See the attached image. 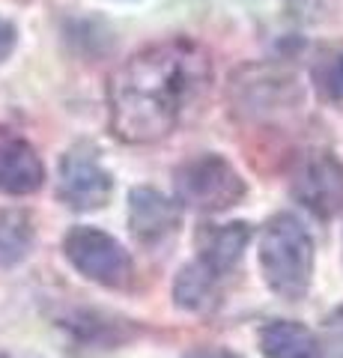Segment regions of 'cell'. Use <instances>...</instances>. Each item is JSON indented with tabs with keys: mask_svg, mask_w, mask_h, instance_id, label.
<instances>
[{
	"mask_svg": "<svg viewBox=\"0 0 343 358\" xmlns=\"http://www.w3.org/2000/svg\"><path fill=\"white\" fill-rule=\"evenodd\" d=\"M212 81V60L197 42L176 36L135 51L108 81L110 131L123 143L170 138Z\"/></svg>",
	"mask_w": 343,
	"mask_h": 358,
	"instance_id": "obj_1",
	"label": "cell"
},
{
	"mask_svg": "<svg viewBox=\"0 0 343 358\" xmlns=\"http://www.w3.org/2000/svg\"><path fill=\"white\" fill-rule=\"evenodd\" d=\"M260 272L278 299L298 301L314 281V239L290 212L272 215L260 233Z\"/></svg>",
	"mask_w": 343,
	"mask_h": 358,
	"instance_id": "obj_2",
	"label": "cell"
},
{
	"mask_svg": "<svg viewBox=\"0 0 343 358\" xmlns=\"http://www.w3.org/2000/svg\"><path fill=\"white\" fill-rule=\"evenodd\" d=\"M173 194L180 206L215 215L242 203L248 185L224 155L203 152L173 171Z\"/></svg>",
	"mask_w": 343,
	"mask_h": 358,
	"instance_id": "obj_3",
	"label": "cell"
},
{
	"mask_svg": "<svg viewBox=\"0 0 343 358\" xmlns=\"http://www.w3.org/2000/svg\"><path fill=\"white\" fill-rule=\"evenodd\" d=\"M63 257L78 275L105 289H129L135 281V260L126 245L93 224H75L63 236Z\"/></svg>",
	"mask_w": 343,
	"mask_h": 358,
	"instance_id": "obj_4",
	"label": "cell"
},
{
	"mask_svg": "<svg viewBox=\"0 0 343 358\" xmlns=\"http://www.w3.org/2000/svg\"><path fill=\"white\" fill-rule=\"evenodd\" d=\"M230 102L239 114L265 120L275 114H286L302 102V87L290 69L272 63L245 66L230 78Z\"/></svg>",
	"mask_w": 343,
	"mask_h": 358,
	"instance_id": "obj_5",
	"label": "cell"
},
{
	"mask_svg": "<svg viewBox=\"0 0 343 358\" xmlns=\"http://www.w3.org/2000/svg\"><path fill=\"white\" fill-rule=\"evenodd\" d=\"M57 194L75 212H98L114 197V173L90 143H75L57 167Z\"/></svg>",
	"mask_w": 343,
	"mask_h": 358,
	"instance_id": "obj_6",
	"label": "cell"
},
{
	"mask_svg": "<svg viewBox=\"0 0 343 358\" xmlns=\"http://www.w3.org/2000/svg\"><path fill=\"white\" fill-rule=\"evenodd\" d=\"M290 192L311 215L337 218L343 212V162L328 150H311L295 162Z\"/></svg>",
	"mask_w": 343,
	"mask_h": 358,
	"instance_id": "obj_7",
	"label": "cell"
},
{
	"mask_svg": "<svg viewBox=\"0 0 343 358\" xmlns=\"http://www.w3.org/2000/svg\"><path fill=\"white\" fill-rule=\"evenodd\" d=\"M180 203L149 185L129 192V227L131 236L147 248L164 245L180 230Z\"/></svg>",
	"mask_w": 343,
	"mask_h": 358,
	"instance_id": "obj_8",
	"label": "cell"
},
{
	"mask_svg": "<svg viewBox=\"0 0 343 358\" xmlns=\"http://www.w3.org/2000/svg\"><path fill=\"white\" fill-rule=\"evenodd\" d=\"M45 185V162L9 129L0 126V194L24 197Z\"/></svg>",
	"mask_w": 343,
	"mask_h": 358,
	"instance_id": "obj_9",
	"label": "cell"
},
{
	"mask_svg": "<svg viewBox=\"0 0 343 358\" xmlns=\"http://www.w3.org/2000/svg\"><path fill=\"white\" fill-rule=\"evenodd\" d=\"M251 242V224L248 221H230V224H209L197 236V257L212 268L218 278L230 275L239 266Z\"/></svg>",
	"mask_w": 343,
	"mask_h": 358,
	"instance_id": "obj_10",
	"label": "cell"
},
{
	"mask_svg": "<svg viewBox=\"0 0 343 358\" xmlns=\"http://www.w3.org/2000/svg\"><path fill=\"white\" fill-rule=\"evenodd\" d=\"M260 352L265 358H323L326 346L295 320H272L260 329Z\"/></svg>",
	"mask_w": 343,
	"mask_h": 358,
	"instance_id": "obj_11",
	"label": "cell"
},
{
	"mask_svg": "<svg viewBox=\"0 0 343 358\" xmlns=\"http://www.w3.org/2000/svg\"><path fill=\"white\" fill-rule=\"evenodd\" d=\"M218 281L221 278L200 257L185 263L173 278V305L185 313H206L218 299Z\"/></svg>",
	"mask_w": 343,
	"mask_h": 358,
	"instance_id": "obj_12",
	"label": "cell"
},
{
	"mask_svg": "<svg viewBox=\"0 0 343 358\" xmlns=\"http://www.w3.org/2000/svg\"><path fill=\"white\" fill-rule=\"evenodd\" d=\"M36 242V224L27 209H0V268H13L27 260Z\"/></svg>",
	"mask_w": 343,
	"mask_h": 358,
	"instance_id": "obj_13",
	"label": "cell"
},
{
	"mask_svg": "<svg viewBox=\"0 0 343 358\" xmlns=\"http://www.w3.org/2000/svg\"><path fill=\"white\" fill-rule=\"evenodd\" d=\"M311 84L323 102H343V51L319 48L311 57Z\"/></svg>",
	"mask_w": 343,
	"mask_h": 358,
	"instance_id": "obj_14",
	"label": "cell"
},
{
	"mask_svg": "<svg viewBox=\"0 0 343 358\" xmlns=\"http://www.w3.org/2000/svg\"><path fill=\"white\" fill-rule=\"evenodd\" d=\"M15 42H18L15 24H13V21H6V18H0V63L9 60V54H13Z\"/></svg>",
	"mask_w": 343,
	"mask_h": 358,
	"instance_id": "obj_15",
	"label": "cell"
},
{
	"mask_svg": "<svg viewBox=\"0 0 343 358\" xmlns=\"http://www.w3.org/2000/svg\"><path fill=\"white\" fill-rule=\"evenodd\" d=\"M326 329H328V346H335V352L343 358V310L326 320Z\"/></svg>",
	"mask_w": 343,
	"mask_h": 358,
	"instance_id": "obj_16",
	"label": "cell"
},
{
	"mask_svg": "<svg viewBox=\"0 0 343 358\" xmlns=\"http://www.w3.org/2000/svg\"><path fill=\"white\" fill-rule=\"evenodd\" d=\"M182 358H242V355L221 350V346H194V350H188Z\"/></svg>",
	"mask_w": 343,
	"mask_h": 358,
	"instance_id": "obj_17",
	"label": "cell"
},
{
	"mask_svg": "<svg viewBox=\"0 0 343 358\" xmlns=\"http://www.w3.org/2000/svg\"><path fill=\"white\" fill-rule=\"evenodd\" d=\"M123 3H138V0H123Z\"/></svg>",
	"mask_w": 343,
	"mask_h": 358,
	"instance_id": "obj_18",
	"label": "cell"
}]
</instances>
